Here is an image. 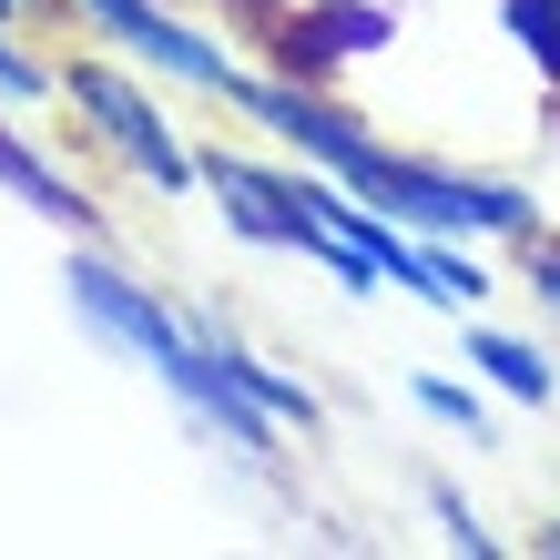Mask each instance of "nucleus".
Returning a JSON list of instances; mask_svg holds the SVG:
<instances>
[{"instance_id":"obj_1","label":"nucleus","mask_w":560,"mask_h":560,"mask_svg":"<svg viewBox=\"0 0 560 560\" xmlns=\"http://www.w3.org/2000/svg\"><path fill=\"white\" fill-rule=\"evenodd\" d=\"M61 306L82 316V337H103L113 357H133L163 398L184 408V428H205V439H214L224 458H245V469H276L285 418L255 398L235 368H224L214 316H174L143 276H122L103 245H72V255H61Z\"/></svg>"},{"instance_id":"obj_7","label":"nucleus","mask_w":560,"mask_h":560,"mask_svg":"<svg viewBox=\"0 0 560 560\" xmlns=\"http://www.w3.org/2000/svg\"><path fill=\"white\" fill-rule=\"evenodd\" d=\"M458 357H469V377H479V387H500L510 408H550V398H560V368H550V347L510 337V326H479V316H458Z\"/></svg>"},{"instance_id":"obj_12","label":"nucleus","mask_w":560,"mask_h":560,"mask_svg":"<svg viewBox=\"0 0 560 560\" xmlns=\"http://www.w3.org/2000/svg\"><path fill=\"white\" fill-rule=\"evenodd\" d=\"M530 295L560 316V245H550V235H530Z\"/></svg>"},{"instance_id":"obj_9","label":"nucleus","mask_w":560,"mask_h":560,"mask_svg":"<svg viewBox=\"0 0 560 560\" xmlns=\"http://www.w3.org/2000/svg\"><path fill=\"white\" fill-rule=\"evenodd\" d=\"M500 31L520 42V61L560 92V0H500Z\"/></svg>"},{"instance_id":"obj_5","label":"nucleus","mask_w":560,"mask_h":560,"mask_svg":"<svg viewBox=\"0 0 560 560\" xmlns=\"http://www.w3.org/2000/svg\"><path fill=\"white\" fill-rule=\"evenodd\" d=\"M387 31H398V11H377V0H295V21L276 31V72H306V82H326L337 61L377 51Z\"/></svg>"},{"instance_id":"obj_13","label":"nucleus","mask_w":560,"mask_h":560,"mask_svg":"<svg viewBox=\"0 0 560 560\" xmlns=\"http://www.w3.org/2000/svg\"><path fill=\"white\" fill-rule=\"evenodd\" d=\"M540 550H560V520H540Z\"/></svg>"},{"instance_id":"obj_11","label":"nucleus","mask_w":560,"mask_h":560,"mask_svg":"<svg viewBox=\"0 0 560 560\" xmlns=\"http://www.w3.org/2000/svg\"><path fill=\"white\" fill-rule=\"evenodd\" d=\"M21 21H0V103L11 113H31V103H61V82H51V61H31L21 42H11Z\"/></svg>"},{"instance_id":"obj_4","label":"nucleus","mask_w":560,"mask_h":560,"mask_svg":"<svg viewBox=\"0 0 560 560\" xmlns=\"http://www.w3.org/2000/svg\"><path fill=\"white\" fill-rule=\"evenodd\" d=\"M51 11H72L92 42H122L133 51V72H163L184 92H205V103H235L245 61L214 42V31H194L184 11H163V0H51Z\"/></svg>"},{"instance_id":"obj_14","label":"nucleus","mask_w":560,"mask_h":560,"mask_svg":"<svg viewBox=\"0 0 560 560\" xmlns=\"http://www.w3.org/2000/svg\"><path fill=\"white\" fill-rule=\"evenodd\" d=\"M0 21H21V11H11V0H0Z\"/></svg>"},{"instance_id":"obj_2","label":"nucleus","mask_w":560,"mask_h":560,"mask_svg":"<svg viewBox=\"0 0 560 560\" xmlns=\"http://www.w3.org/2000/svg\"><path fill=\"white\" fill-rule=\"evenodd\" d=\"M357 194H368L377 214H398L408 235H500V245H530V235H540L530 184L469 174V163H428V153H408V143H377L368 174H357Z\"/></svg>"},{"instance_id":"obj_3","label":"nucleus","mask_w":560,"mask_h":560,"mask_svg":"<svg viewBox=\"0 0 560 560\" xmlns=\"http://www.w3.org/2000/svg\"><path fill=\"white\" fill-rule=\"evenodd\" d=\"M61 103H72L92 133H103L122 153V174H143L163 205H184V194H205V174H194V143L174 133V113L143 92V72H122V61H61Z\"/></svg>"},{"instance_id":"obj_8","label":"nucleus","mask_w":560,"mask_h":560,"mask_svg":"<svg viewBox=\"0 0 560 560\" xmlns=\"http://www.w3.org/2000/svg\"><path fill=\"white\" fill-rule=\"evenodd\" d=\"M408 408H418V418H439L448 439H469V448H500V428H489V398H479V377L458 387V377H439V368H418V377H408Z\"/></svg>"},{"instance_id":"obj_10","label":"nucleus","mask_w":560,"mask_h":560,"mask_svg":"<svg viewBox=\"0 0 560 560\" xmlns=\"http://www.w3.org/2000/svg\"><path fill=\"white\" fill-rule=\"evenodd\" d=\"M428 520H439V540H448V550H469V560H500V530H489V520H479L469 500H458L448 479H428Z\"/></svg>"},{"instance_id":"obj_6","label":"nucleus","mask_w":560,"mask_h":560,"mask_svg":"<svg viewBox=\"0 0 560 560\" xmlns=\"http://www.w3.org/2000/svg\"><path fill=\"white\" fill-rule=\"evenodd\" d=\"M0 194H11L21 214L61 224L72 245H103V205H92V194H82L72 174H61V163H51L42 143H31V133H21V122H11V103H0Z\"/></svg>"}]
</instances>
